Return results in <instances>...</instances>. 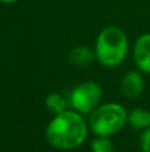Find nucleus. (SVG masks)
I'll return each mask as SVG.
<instances>
[{
	"instance_id": "1",
	"label": "nucleus",
	"mask_w": 150,
	"mask_h": 152,
	"mask_svg": "<svg viewBox=\"0 0 150 152\" xmlns=\"http://www.w3.org/2000/svg\"><path fill=\"white\" fill-rule=\"evenodd\" d=\"M88 124L82 113L65 110L53 115V119L45 128L47 142L57 150H73L85 142Z\"/></svg>"
},
{
	"instance_id": "2",
	"label": "nucleus",
	"mask_w": 150,
	"mask_h": 152,
	"mask_svg": "<svg viewBox=\"0 0 150 152\" xmlns=\"http://www.w3.org/2000/svg\"><path fill=\"white\" fill-rule=\"evenodd\" d=\"M96 58L102 66L116 67L128 55V37L118 27H106L96 40Z\"/></svg>"
},
{
	"instance_id": "3",
	"label": "nucleus",
	"mask_w": 150,
	"mask_h": 152,
	"mask_svg": "<svg viewBox=\"0 0 150 152\" xmlns=\"http://www.w3.org/2000/svg\"><path fill=\"white\" fill-rule=\"evenodd\" d=\"M126 121V110L117 103H108V104L100 105L90 112L88 124L93 134H96L97 136L110 137L112 135L121 131Z\"/></svg>"
},
{
	"instance_id": "4",
	"label": "nucleus",
	"mask_w": 150,
	"mask_h": 152,
	"mask_svg": "<svg viewBox=\"0 0 150 152\" xmlns=\"http://www.w3.org/2000/svg\"><path fill=\"white\" fill-rule=\"evenodd\" d=\"M102 97V89L94 81H84L71 92V104L77 112L87 115L98 107Z\"/></svg>"
},
{
	"instance_id": "5",
	"label": "nucleus",
	"mask_w": 150,
	"mask_h": 152,
	"mask_svg": "<svg viewBox=\"0 0 150 152\" xmlns=\"http://www.w3.org/2000/svg\"><path fill=\"white\" fill-rule=\"evenodd\" d=\"M134 61L141 71L150 74V34H144L134 44Z\"/></svg>"
},
{
	"instance_id": "6",
	"label": "nucleus",
	"mask_w": 150,
	"mask_h": 152,
	"mask_svg": "<svg viewBox=\"0 0 150 152\" xmlns=\"http://www.w3.org/2000/svg\"><path fill=\"white\" fill-rule=\"evenodd\" d=\"M120 88L125 97H137L144 91V79L138 71L128 72L121 79Z\"/></svg>"
},
{
	"instance_id": "7",
	"label": "nucleus",
	"mask_w": 150,
	"mask_h": 152,
	"mask_svg": "<svg viewBox=\"0 0 150 152\" xmlns=\"http://www.w3.org/2000/svg\"><path fill=\"white\" fill-rule=\"evenodd\" d=\"M96 53L88 47H76L69 53V61L77 67H87L93 61Z\"/></svg>"
},
{
	"instance_id": "8",
	"label": "nucleus",
	"mask_w": 150,
	"mask_h": 152,
	"mask_svg": "<svg viewBox=\"0 0 150 152\" xmlns=\"http://www.w3.org/2000/svg\"><path fill=\"white\" fill-rule=\"evenodd\" d=\"M128 123L136 129H145L150 127V112L144 108L132 110L128 115Z\"/></svg>"
},
{
	"instance_id": "9",
	"label": "nucleus",
	"mask_w": 150,
	"mask_h": 152,
	"mask_svg": "<svg viewBox=\"0 0 150 152\" xmlns=\"http://www.w3.org/2000/svg\"><path fill=\"white\" fill-rule=\"evenodd\" d=\"M45 107L52 115H57L66 110V100L60 94H49L45 99Z\"/></svg>"
},
{
	"instance_id": "10",
	"label": "nucleus",
	"mask_w": 150,
	"mask_h": 152,
	"mask_svg": "<svg viewBox=\"0 0 150 152\" xmlns=\"http://www.w3.org/2000/svg\"><path fill=\"white\" fill-rule=\"evenodd\" d=\"M90 152H116V148L109 137L97 136L90 143Z\"/></svg>"
},
{
	"instance_id": "11",
	"label": "nucleus",
	"mask_w": 150,
	"mask_h": 152,
	"mask_svg": "<svg viewBox=\"0 0 150 152\" xmlns=\"http://www.w3.org/2000/svg\"><path fill=\"white\" fill-rule=\"evenodd\" d=\"M140 147L142 152H150V127L145 128L140 137Z\"/></svg>"
},
{
	"instance_id": "12",
	"label": "nucleus",
	"mask_w": 150,
	"mask_h": 152,
	"mask_svg": "<svg viewBox=\"0 0 150 152\" xmlns=\"http://www.w3.org/2000/svg\"><path fill=\"white\" fill-rule=\"evenodd\" d=\"M16 1H19V0H0V3H4V4H12Z\"/></svg>"
}]
</instances>
